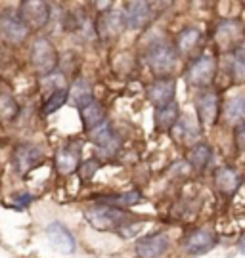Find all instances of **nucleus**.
<instances>
[{
    "instance_id": "f03ea898",
    "label": "nucleus",
    "mask_w": 245,
    "mask_h": 258,
    "mask_svg": "<svg viewBox=\"0 0 245 258\" xmlns=\"http://www.w3.org/2000/svg\"><path fill=\"white\" fill-rule=\"evenodd\" d=\"M213 40L220 52H236L245 42V27L239 19H220L215 27Z\"/></svg>"
},
{
    "instance_id": "6ab92c4d",
    "label": "nucleus",
    "mask_w": 245,
    "mask_h": 258,
    "mask_svg": "<svg viewBox=\"0 0 245 258\" xmlns=\"http://www.w3.org/2000/svg\"><path fill=\"white\" fill-rule=\"evenodd\" d=\"M81 113L82 124H84V130L86 132H92L94 128H98L100 124H104L108 120V115H106V109L102 107V103H98L96 100L90 102L88 105H84L82 109H79Z\"/></svg>"
},
{
    "instance_id": "39448f33",
    "label": "nucleus",
    "mask_w": 245,
    "mask_h": 258,
    "mask_svg": "<svg viewBox=\"0 0 245 258\" xmlns=\"http://www.w3.org/2000/svg\"><path fill=\"white\" fill-rule=\"evenodd\" d=\"M18 14L31 31H40L50 21V4L40 0H25L19 4Z\"/></svg>"
},
{
    "instance_id": "f3484780",
    "label": "nucleus",
    "mask_w": 245,
    "mask_h": 258,
    "mask_svg": "<svg viewBox=\"0 0 245 258\" xmlns=\"http://www.w3.org/2000/svg\"><path fill=\"white\" fill-rule=\"evenodd\" d=\"M123 29H127L125 19H123V12H104L96 23V31L104 40L115 38Z\"/></svg>"
},
{
    "instance_id": "dca6fc26",
    "label": "nucleus",
    "mask_w": 245,
    "mask_h": 258,
    "mask_svg": "<svg viewBox=\"0 0 245 258\" xmlns=\"http://www.w3.org/2000/svg\"><path fill=\"white\" fill-rule=\"evenodd\" d=\"M88 138L90 142L96 146V148H100L104 153H115L119 149V138L117 134H115V130L113 126L109 124V120H106L104 124H100L98 128H94L92 132H88Z\"/></svg>"
},
{
    "instance_id": "473e14b6",
    "label": "nucleus",
    "mask_w": 245,
    "mask_h": 258,
    "mask_svg": "<svg viewBox=\"0 0 245 258\" xmlns=\"http://www.w3.org/2000/svg\"><path fill=\"white\" fill-rule=\"evenodd\" d=\"M236 146L239 151H243L245 153V124H241V126H237L236 130Z\"/></svg>"
},
{
    "instance_id": "5701e85b",
    "label": "nucleus",
    "mask_w": 245,
    "mask_h": 258,
    "mask_svg": "<svg viewBox=\"0 0 245 258\" xmlns=\"http://www.w3.org/2000/svg\"><path fill=\"white\" fill-rule=\"evenodd\" d=\"M211 157H213V151L207 144H193L188 151V163H190L195 170H205V166L209 165Z\"/></svg>"
},
{
    "instance_id": "f257e3e1",
    "label": "nucleus",
    "mask_w": 245,
    "mask_h": 258,
    "mask_svg": "<svg viewBox=\"0 0 245 258\" xmlns=\"http://www.w3.org/2000/svg\"><path fill=\"white\" fill-rule=\"evenodd\" d=\"M176 61H178V50L165 38L154 40L145 50V63L152 69V73L157 75L159 79L169 77Z\"/></svg>"
},
{
    "instance_id": "412c9836",
    "label": "nucleus",
    "mask_w": 245,
    "mask_h": 258,
    "mask_svg": "<svg viewBox=\"0 0 245 258\" xmlns=\"http://www.w3.org/2000/svg\"><path fill=\"white\" fill-rule=\"evenodd\" d=\"M180 120V109L176 103L155 109V124L159 130H173Z\"/></svg>"
},
{
    "instance_id": "423d86ee",
    "label": "nucleus",
    "mask_w": 245,
    "mask_h": 258,
    "mask_svg": "<svg viewBox=\"0 0 245 258\" xmlns=\"http://www.w3.org/2000/svg\"><path fill=\"white\" fill-rule=\"evenodd\" d=\"M215 73H217V59L209 54H203L200 57H195V61L190 65L188 73H186V79L191 86L195 88H205L213 83L215 79Z\"/></svg>"
},
{
    "instance_id": "b1692460",
    "label": "nucleus",
    "mask_w": 245,
    "mask_h": 258,
    "mask_svg": "<svg viewBox=\"0 0 245 258\" xmlns=\"http://www.w3.org/2000/svg\"><path fill=\"white\" fill-rule=\"evenodd\" d=\"M224 115H226L228 122H234L239 126L245 124V94H237L226 103Z\"/></svg>"
},
{
    "instance_id": "20e7f679",
    "label": "nucleus",
    "mask_w": 245,
    "mask_h": 258,
    "mask_svg": "<svg viewBox=\"0 0 245 258\" xmlns=\"http://www.w3.org/2000/svg\"><path fill=\"white\" fill-rule=\"evenodd\" d=\"M31 63L36 73L42 77H50L58 65V52L48 38H36L31 46Z\"/></svg>"
},
{
    "instance_id": "9b49d317",
    "label": "nucleus",
    "mask_w": 245,
    "mask_h": 258,
    "mask_svg": "<svg viewBox=\"0 0 245 258\" xmlns=\"http://www.w3.org/2000/svg\"><path fill=\"white\" fill-rule=\"evenodd\" d=\"M40 161H42V151L33 144H19L18 148L14 149V170H16V174L25 176Z\"/></svg>"
},
{
    "instance_id": "ddd939ff",
    "label": "nucleus",
    "mask_w": 245,
    "mask_h": 258,
    "mask_svg": "<svg viewBox=\"0 0 245 258\" xmlns=\"http://www.w3.org/2000/svg\"><path fill=\"white\" fill-rule=\"evenodd\" d=\"M195 109H198V119L203 126H213L218 119V109H220V96L217 92H203L195 100Z\"/></svg>"
},
{
    "instance_id": "a211bd4d",
    "label": "nucleus",
    "mask_w": 245,
    "mask_h": 258,
    "mask_svg": "<svg viewBox=\"0 0 245 258\" xmlns=\"http://www.w3.org/2000/svg\"><path fill=\"white\" fill-rule=\"evenodd\" d=\"M241 184L239 174H237L234 168L230 166H220L215 170V185L218 187V191L224 195H232Z\"/></svg>"
},
{
    "instance_id": "1a4fd4ad",
    "label": "nucleus",
    "mask_w": 245,
    "mask_h": 258,
    "mask_svg": "<svg viewBox=\"0 0 245 258\" xmlns=\"http://www.w3.org/2000/svg\"><path fill=\"white\" fill-rule=\"evenodd\" d=\"M46 237L56 250H60L64 254H71L77 249V241L73 237V233L62 222H50L46 226Z\"/></svg>"
},
{
    "instance_id": "2f4dec72",
    "label": "nucleus",
    "mask_w": 245,
    "mask_h": 258,
    "mask_svg": "<svg viewBox=\"0 0 245 258\" xmlns=\"http://www.w3.org/2000/svg\"><path fill=\"white\" fill-rule=\"evenodd\" d=\"M142 228H144V222H140V224H125V226L119 230V233H121L123 237H132V235H136Z\"/></svg>"
},
{
    "instance_id": "c756f323",
    "label": "nucleus",
    "mask_w": 245,
    "mask_h": 258,
    "mask_svg": "<svg viewBox=\"0 0 245 258\" xmlns=\"http://www.w3.org/2000/svg\"><path fill=\"white\" fill-rule=\"evenodd\" d=\"M100 168V163L96 161V159H88L84 165H81V168H79V174H81V178L86 182V180H90L92 176L96 174V170Z\"/></svg>"
},
{
    "instance_id": "72a5a7b5",
    "label": "nucleus",
    "mask_w": 245,
    "mask_h": 258,
    "mask_svg": "<svg viewBox=\"0 0 245 258\" xmlns=\"http://www.w3.org/2000/svg\"><path fill=\"white\" fill-rule=\"evenodd\" d=\"M237 249H239V252H245V235L239 239V243H237Z\"/></svg>"
},
{
    "instance_id": "cd10ccee",
    "label": "nucleus",
    "mask_w": 245,
    "mask_h": 258,
    "mask_svg": "<svg viewBox=\"0 0 245 258\" xmlns=\"http://www.w3.org/2000/svg\"><path fill=\"white\" fill-rule=\"evenodd\" d=\"M19 113V105L18 102L10 96V94H2V98H0V117L4 122H12V120L18 117Z\"/></svg>"
},
{
    "instance_id": "393cba45",
    "label": "nucleus",
    "mask_w": 245,
    "mask_h": 258,
    "mask_svg": "<svg viewBox=\"0 0 245 258\" xmlns=\"http://www.w3.org/2000/svg\"><path fill=\"white\" fill-rule=\"evenodd\" d=\"M228 69L234 83H245V44L232 54L228 61Z\"/></svg>"
},
{
    "instance_id": "a878e982",
    "label": "nucleus",
    "mask_w": 245,
    "mask_h": 258,
    "mask_svg": "<svg viewBox=\"0 0 245 258\" xmlns=\"http://www.w3.org/2000/svg\"><path fill=\"white\" fill-rule=\"evenodd\" d=\"M67 98H69V90H67V88H64V86H62V88H54V92L50 94L48 100L44 102L42 113H44V115H52V113H56L62 105H65Z\"/></svg>"
},
{
    "instance_id": "7c9ffc66",
    "label": "nucleus",
    "mask_w": 245,
    "mask_h": 258,
    "mask_svg": "<svg viewBox=\"0 0 245 258\" xmlns=\"http://www.w3.org/2000/svg\"><path fill=\"white\" fill-rule=\"evenodd\" d=\"M29 203H33V195L31 194H25V191H23V194L14 195V209H16V211H23Z\"/></svg>"
},
{
    "instance_id": "c85d7f7f",
    "label": "nucleus",
    "mask_w": 245,
    "mask_h": 258,
    "mask_svg": "<svg viewBox=\"0 0 245 258\" xmlns=\"http://www.w3.org/2000/svg\"><path fill=\"white\" fill-rule=\"evenodd\" d=\"M174 136L178 140H184V142H190V140L195 138V134H198V128L195 126H191V120L190 117H184V119L178 120V124L173 128Z\"/></svg>"
},
{
    "instance_id": "f8f14e48",
    "label": "nucleus",
    "mask_w": 245,
    "mask_h": 258,
    "mask_svg": "<svg viewBox=\"0 0 245 258\" xmlns=\"http://www.w3.org/2000/svg\"><path fill=\"white\" fill-rule=\"evenodd\" d=\"M123 19L128 31H140L152 19V6L148 2H127L123 10Z\"/></svg>"
},
{
    "instance_id": "2eb2a0df",
    "label": "nucleus",
    "mask_w": 245,
    "mask_h": 258,
    "mask_svg": "<svg viewBox=\"0 0 245 258\" xmlns=\"http://www.w3.org/2000/svg\"><path fill=\"white\" fill-rule=\"evenodd\" d=\"M56 168L60 174H73L75 170L81 168V144L69 142L65 148L56 153Z\"/></svg>"
},
{
    "instance_id": "bb28decb",
    "label": "nucleus",
    "mask_w": 245,
    "mask_h": 258,
    "mask_svg": "<svg viewBox=\"0 0 245 258\" xmlns=\"http://www.w3.org/2000/svg\"><path fill=\"white\" fill-rule=\"evenodd\" d=\"M140 199H142L140 191H127V194H121V195H109L102 203L117 207V209H123V207H132V205L140 203Z\"/></svg>"
},
{
    "instance_id": "9d476101",
    "label": "nucleus",
    "mask_w": 245,
    "mask_h": 258,
    "mask_svg": "<svg viewBox=\"0 0 245 258\" xmlns=\"http://www.w3.org/2000/svg\"><path fill=\"white\" fill-rule=\"evenodd\" d=\"M169 245L171 241L167 233H150L138 239L134 250L140 258H161L169 250Z\"/></svg>"
},
{
    "instance_id": "aec40b11",
    "label": "nucleus",
    "mask_w": 245,
    "mask_h": 258,
    "mask_svg": "<svg viewBox=\"0 0 245 258\" xmlns=\"http://www.w3.org/2000/svg\"><path fill=\"white\" fill-rule=\"evenodd\" d=\"M201 40H203V37H201L200 29L195 27L182 29L180 33H178V38H176V50L182 55H190L198 50Z\"/></svg>"
},
{
    "instance_id": "6e6552de",
    "label": "nucleus",
    "mask_w": 245,
    "mask_h": 258,
    "mask_svg": "<svg viewBox=\"0 0 245 258\" xmlns=\"http://www.w3.org/2000/svg\"><path fill=\"white\" fill-rule=\"evenodd\" d=\"M174 94H176V83L173 77L157 79L148 86V98L154 103L155 109H161V107L174 103Z\"/></svg>"
},
{
    "instance_id": "0eeeda50",
    "label": "nucleus",
    "mask_w": 245,
    "mask_h": 258,
    "mask_svg": "<svg viewBox=\"0 0 245 258\" xmlns=\"http://www.w3.org/2000/svg\"><path fill=\"white\" fill-rule=\"evenodd\" d=\"M217 245H218V237L215 231L198 230V231H193V233H190V235L184 239L182 249H184L186 254H190V256H201V254L213 250Z\"/></svg>"
},
{
    "instance_id": "4468645a",
    "label": "nucleus",
    "mask_w": 245,
    "mask_h": 258,
    "mask_svg": "<svg viewBox=\"0 0 245 258\" xmlns=\"http://www.w3.org/2000/svg\"><path fill=\"white\" fill-rule=\"evenodd\" d=\"M0 31H2V38L8 42L18 46L21 44L29 35V27L23 23V19L14 14H4L0 19Z\"/></svg>"
},
{
    "instance_id": "7ed1b4c3",
    "label": "nucleus",
    "mask_w": 245,
    "mask_h": 258,
    "mask_svg": "<svg viewBox=\"0 0 245 258\" xmlns=\"http://www.w3.org/2000/svg\"><path fill=\"white\" fill-rule=\"evenodd\" d=\"M84 218H86V222L90 224L94 230L108 231L115 230V228H123L127 224L125 222L127 212H123V209H117V207L100 203L84 212Z\"/></svg>"
},
{
    "instance_id": "4be33fe9",
    "label": "nucleus",
    "mask_w": 245,
    "mask_h": 258,
    "mask_svg": "<svg viewBox=\"0 0 245 258\" xmlns=\"http://www.w3.org/2000/svg\"><path fill=\"white\" fill-rule=\"evenodd\" d=\"M69 96H71L73 103H75L79 109H82L84 105H88L90 102H94L90 83H88V81H82V79L73 83L71 90H69Z\"/></svg>"
}]
</instances>
